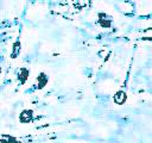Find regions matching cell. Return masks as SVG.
Segmentation results:
<instances>
[{
    "label": "cell",
    "instance_id": "obj_1",
    "mask_svg": "<svg viewBox=\"0 0 152 143\" xmlns=\"http://www.w3.org/2000/svg\"><path fill=\"white\" fill-rule=\"evenodd\" d=\"M34 119V112L31 108H25L19 113V122L21 124H28L32 123Z\"/></svg>",
    "mask_w": 152,
    "mask_h": 143
},
{
    "label": "cell",
    "instance_id": "obj_2",
    "mask_svg": "<svg viewBox=\"0 0 152 143\" xmlns=\"http://www.w3.org/2000/svg\"><path fill=\"white\" fill-rule=\"evenodd\" d=\"M97 23L103 29H109L112 26V23H113V18L107 14V13H103V12H100L97 14Z\"/></svg>",
    "mask_w": 152,
    "mask_h": 143
},
{
    "label": "cell",
    "instance_id": "obj_3",
    "mask_svg": "<svg viewBox=\"0 0 152 143\" xmlns=\"http://www.w3.org/2000/svg\"><path fill=\"white\" fill-rule=\"evenodd\" d=\"M48 82H49V76H48V74L46 73H44V72H40L38 75H37V77H36V88L37 89H43L46 85H48Z\"/></svg>",
    "mask_w": 152,
    "mask_h": 143
},
{
    "label": "cell",
    "instance_id": "obj_4",
    "mask_svg": "<svg viewBox=\"0 0 152 143\" xmlns=\"http://www.w3.org/2000/svg\"><path fill=\"white\" fill-rule=\"evenodd\" d=\"M28 76H30V69L28 68H26V67L19 68V70L17 73V79H18L19 85H24L27 81Z\"/></svg>",
    "mask_w": 152,
    "mask_h": 143
},
{
    "label": "cell",
    "instance_id": "obj_5",
    "mask_svg": "<svg viewBox=\"0 0 152 143\" xmlns=\"http://www.w3.org/2000/svg\"><path fill=\"white\" fill-rule=\"evenodd\" d=\"M113 101L116 105H124L127 101V93L124 89H119L113 95Z\"/></svg>",
    "mask_w": 152,
    "mask_h": 143
},
{
    "label": "cell",
    "instance_id": "obj_6",
    "mask_svg": "<svg viewBox=\"0 0 152 143\" xmlns=\"http://www.w3.org/2000/svg\"><path fill=\"white\" fill-rule=\"evenodd\" d=\"M119 7H120V11L126 15H129V14L134 13V5L131 1H122L119 5Z\"/></svg>",
    "mask_w": 152,
    "mask_h": 143
},
{
    "label": "cell",
    "instance_id": "obj_7",
    "mask_svg": "<svg viewBox=\"0 0 152 143\" xmlns=\"http://www.w3.org/2000/svg\"><path fill=\"white\" fill-rule=\"evenodd\" d=\"M20 51H21V43H20V39H17L13 45H12V50H11V58H17L19 55H20Z\"/></svg>",
    "mask_w": 152,
    "mask_h": 143
},
{
    "label": "cell",
    "instance_id": "obj_8",
    "mask_svg": "<svg viewBox=\"0 0 152 143\" xmlns=\"http://www.w3.org/2000/svg\"><path fill=\"white\" fill-rule=\"evenodd\" d=\"M0 143H19V141H18V138H15L12 135L4 133L0 136Z\"/></svg>",
    "mask_w": 152,
    "mask_h": 143
},
{
    "label": "cell",
    "instance_id": "obj_9",
    "mask_svg": "<svg viewBox=\"0 0 152 143\" xmlns=\"http://www.w3.org/2000/svg\"><path fill=\"white\" fill-rule=\"evenodd\" d=\"M109 55H110V51H109V50H101V51H99V56H100L101 58L107 60V58L109 57Z\"/></svg>",
    "mask_w": 152,
    "mask_h": 143
}]
</instances>
